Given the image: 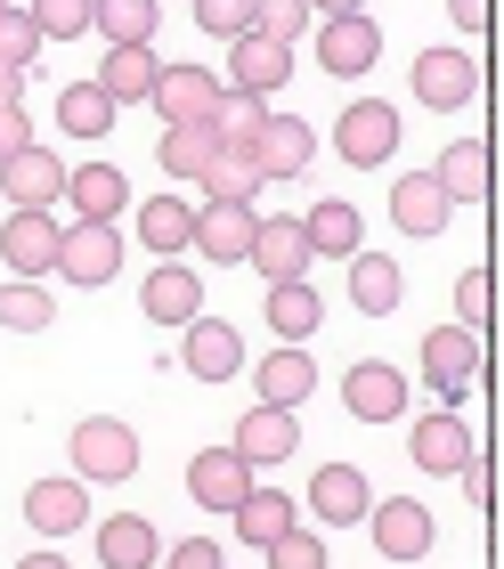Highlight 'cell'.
I'll use <instances>...</instances> for the list:
<instances>
[{
    "label": "cell",
    "mask_w": 504,
    "mask_h": 569,
    "mask_svg": "<svg viewBox=\"0 0 504 569\" xmlns=\"http://www.w3.org/2000/svg\"><path fill=\"white\" fill-rule=\"evenodd\" d=\"M82 521H90V488L73 480V472L24 488V529H33V537H73Z\"/></svg>",
    "instance_id": "16"
},
{
    "label": "cell",
    "mask_w": 504,
    "mask_h": 569,
    "mask_svg": "<svg viewBox=\"0 0 504 569\" xmlns=\"http://www.w3.org/2000/svg\"><path fill=\"white\" fill-rule=\"evenodd\" d=\"M164 569H228V561L211 537H179V546H164Z\"/></svg>",
    "instance_id": "46"
},
{
    "label": "cell",
    "mask_w": 504,
    "mask_h": 569,
    "mask_svg": "<svg viewBox=\"0 0 504 569\" xmlns=\"http://www.w3.org/2000/svg\"><path fill=\"white\" fill-rule=\"evenodd\" d=\"M196 24L211 41H236V33H253V0H188Z\"/></svg>",
    "instance_id": "44"
},
{
    "label": "cell",
    "mask_w": 504,
    "mask_h": 569,
    "mask_svg": "<svg viewBox=\"0 0 504 569\" xmlns=\"http://www.w3.org/2000/svg\"><path fill=\"white\" fill-rule=\"evenodd\" d=\"M407 90L423 98V107H464V98H481V66L464 58V49H423L415 73H407Z\"/></svg>",
    "instance_id": "12"
},
{
    "label": "cell",
    "mask_w": 504,
    "mask_h": 569,
    "mask_svg": "<svg viewBox=\"0 0 504 569\" xmlns=\"http://www.w3.org/2000/svg\"><path fill=\"white\" fill-rule=\"evenodd\" d=\"M334 147H342V163H358V171H375L399 154V107L391 98H350L334 122Z\"/></svg>",
    "instance_id": "3"
},
{
    "label": "cell",
    "mask_w": 504,
    "mask_h": 569,
    "mask_svg": "<svg viewBox=\"0 0 504 569\" xmlns=\"http://www.w3.org/2000/svg\"><path fill=\"white\" fill-rule=\"evenodd\" d=\"M228 521H236V537H245V546H277V537L285 529H294V497H285V488H245V505H236L228 512Z\"/></svg>",
    "instance_id": "32"
},
{
    "label": "cell",
    "mask_w": 504,
    "mask_h": 569,
    "mask_svg": "<svg viewBox=\"0 0 504 569\" xmlns=\"http://www.w3.org/2000/svg\"><path fill=\"white\" fill-rule=\"evenodd\" d=\"M309 391H317V367H309L302 342H277L269 358H260V407H285V416H294Z\"/></svg>",
    "instance_id": "26"
},
{
    "label": "cell",
    "mask_w": 504,
    "mask_h": 569,
    "mask_svg": "<svg viewBox=\"0 0 504 569\" xmlns=\"http://www.w3.org/2000/svg\"><path fill=\"white\" fill-rule=\"evenodd\" d=\"M17 569H73V561H66V553H49V546H41V553H24Z\"/></svg>",
    "instance_id": "51"
},
{
    "label": "cell",
    "mask_w": 504,
    "mask_h": 569,
    "mask_svg": "<svg viewBox=\"0 0 504 569\" xmlns=\"http://www.w3.org/2000/svg\"><path fill=\"white\" fill-rule=\"evenodd\" d=\"M155 73H164V58H155V49H106L98 90L115 98V107H130V98H147V90H155Z\"/></svg>",
    "instance_id": "36"
},
{
    "label": "cell",
    "mask_w": 504,
    "mask_h": 569,
    "mask_svg": "<svg viewBox=\"0 0 504 569\" xmlns=\"http://www.w3.org/2000/svg\"><path fill=\"white\" fill-rule=\"evenodd\" d=\"M245 488H253V463L236 456V448H204L188 463V497L204 512H236V505H245Z\"/></svg>",
    "instance_id": "17"
},
{
    "label": "cell",
    "mask_w": 504,
    "mask_h": 569,
    "mask_svg": "<svg viewBox=\"0 0 504 569\" xmlns=\"http://www.w3.org/2000/svg\"><path fill=\"white\" fill-rule=\"evenodd\" d=\"M375 58H383V24L366 17V9L317 24V66H326L334 82H358V73H375Z\"/></svg>",
    "instance_id": "5"
},
{
    "label": "cell",
    "mask_w": 504,
    "mask_h": 569,
    "mask_svg": "<svg viewBox=\"0 0 504 569\" xmlns=\"http://www.w3.org/2000/svg\"><path fill=\"white\" fill-rule=\"evenodd\" d=\"M260 122H269V98H253V90H220V98H211V114H204V131L220 139V147H253V139H260Z\"/></svg>",
    "instance_id": "35"
},
{
    "label": "cell",
    "mask_w": 504,
    "mask_h": 569,
    "mask_svg": "<svg viewBox=\"0 0 504 569\" xmlns=\"http://www.w3.org/2000/svg\"><path fill=\"white\" fill-rule=\"evenodd\" d=\"M24 17L41 24V41H82L90 33V0H33Z\"/></svg>",
    "instance_id": "40"
},
{
    "label": "cell",
    "mask_w": 504,
    "mask_h": 569,
    "mask_svg": "<svg viewBox=\"0 0 504 569\" xmlns=\"http://www.w3.org/2000/svg\"><path fill=\"white\" fill-rule=\"evenodd\" d=\"M196 237V203H179V196H147L139 203V244L155 252V261H179Z\"/></svg>",
    "instance_id": "27"
},
{
    "label": "cell",
    "mask_w": 504,
    "mask_h": 569,
    "mask_svg": "<svg viewBox=\"0 0 504 569\" xmlns=\"http://www.w3.org/2000/svg\"><path fill=\"white\" fill-rule=\"evenodd\" d=\"M366 505H375V488H366V472L358 463H326V472L309 480V512L326 529H350V521H366Z\"/></svg>",
    "instance_id": "21"
},
{
    "label": "cell",
    "mask_w": 504,
    "mask_h": 569,
    "mask_svg": "<svg viewBox=\"0 0 504 569\" xmlns=\"http://www.w3.org/2000/svg\"><path fill=\"white\" fill-rule=\"evenodd\" d=\"M122 269V237H115V220H66L58 228V277L66 284H82V293H98L106 277Z\"/></svg>",
    "instance_id": "4"
},
{
    "label": "cell",
    "mask_w": 504,
    "mask_h": 569,
    "mask_svg": "<svg viewBox=\"0 0 504 569\" xmlns=\"http://www.w3.org/2000/svg\"><path fill=\"white\" fill-rule=\"evenodd\" d=\"M326 326V301H317V284H269V333L277 342H309V333Z\"/></svg>",
    "instance_id": "34"
},
{
    "label": "cell",
    "mask_w": 504,
    "mask_h": 569,
    "mask_svg": "<svg viewBox=\"0 0 504 569\" xmlns=\"http://www.w3.org/2000/svg\"><path fill=\"white\" fill-rule=\"evenodd\" d=\"M342 407H350L358 423H399L407 416V375L391 367V358H366V367L342 375Z\"/></svg>",
    "instance_id": "7"
},
{
    "label": "cell",
    "mask_w": 504,
    "mask_h": 569,
    "mask_svg": "<svg viewBox=\"0 0 504 569\" xmlns=\"http://www.w3.org/2000/svg\"><path fill=\"white\" fill-rule=\"evenodd\" d=\"M488 309H496V277H488V269H464V277H456V326L488 333Z\"/></svg>",
    "instance_id": "43"
},
{
    "label": "cell",
    "mask_w": 504,
    "mask_h": 569,
    "mask_svg": "<svg viewBox=\"0 0 504 569\" xmlns=\"http://www.w3.org/2000/svg\"><path fill=\"white\" fill-rule=\"evenodd\" d=\"M33 58H41V24L24 17V9H0V66H9V73H24Z\"/></svg>",
    "instance_id": "41"
},
{
    "label": "cell",
    "mask_w": 504,
    "mask_h": 569,
    "mask_svg": "<svg viewBox=\"0 0 504 569\" xmlns=\"http://www.w3.org/2000/svg\"><path fill=\"white\" fill-rule=\"evenodd\" d=\"M447 24H464V33H481V24H488V0H447Z\"/></svg>",
    "instance_id": "49"
},
{
    "label": "cell",
    "mask_w": 504,
    "mask_h": 569,
    "mask_svg": "<svg viewBox=\"0 0 504 569\" xmlns=\"http://www.w3.org/2000/svg\"><path fill=\"white\" fill-rule=\"evenodd\" d=\"M447 212H456V203L439 196V179H432V171H407L399 188H391V220H399L407 237H439Z\"/></svg>",
    "instance_id": "28"
},
{
    "label": "cell",
    "mask_w": 504,
    "mask_h": 569,
    "mask_svg": "<svg viewBox=\"0 0 504 569\" xmlns=\"http://www.w3.org/2000/svg\"><path fill=\"white\" fill-rule=\"evenodd\" d=\"M49 318H58V301H49V284H33V277L0 284V326H9V333H41Z\"/></svg>",
    "instance_id": "38"
},
{
    "label": "cell",
    "mask_w": 504,
    "mask_h": 569,
    "mask_svg": "<svg viewBox=\"0 0 504 569\" xmlns=\"http://www.w3.org/2000/svg\"><path fill=\"white\" fill-rule=\"evenodd\" d=\"M58 228L66 220H49V212H9L0 220V261H9V277H49L58 269Z\"/></svg>",
    "instance_id": "9"
},
{
    "label": "cell",
    "mask_w": 504,
    "mask_h": 569,
    "mask_svg": "<svg viewBox=\"0 0 504 569\" xmlns=\"http://www.w3.org/2000/svg\"><path fill=\"white\" fill-rule=\"evenodd\" d=\"M260 163H253V147H211V163H204V203H260Z\"/></svg>",
    "instance_id": "29"
},
{
    "label": "cell",
    "mask_w": 504,
    "mask_h": 569,
    "mask_svg": "<svg viewBox=\"0 0 504 569\" xmlns=\"http://www.w3.org/2000/svg\"><path fill=\"white\" fill-rule=\"evenodd\" d=\"M253 33L294 49V33H309V0H253Z\"/></svg>",
    "instance_id": "42"
},
{
    "label": "cell",
    "mask_w": 504,
    "mask_h": 569,
    "mask_svg": "<svg viewBox=\"0 0 504 569\" xmlns=\"http://www.w3.org/2000/svg\"><path fill=\"white\" fill-rule=\"evenodd\" d=\"M432 179H439L447 203H488V147H481V139H456V147L439 154Z\"/></svg>",
    "instance_id": "33"
},
{
    "label": "cell",
    "mask_w": 504,
    "mask_h": 569,
    "mask_svg": "<svg viewBox=\"0 0 504 569\" xmlns=\"http://www.w3.org/2000/svg\"><path fill=\"white\" fill-rule=\"evenodd\" d=\"M211 147H220V139H211L204 122H179V131H164V171H171V179H204Z\"/></svg>",
    "instance_id": "39"
},
{
    "label": "cell",
    "mask_w": 504,
    "mask_h": 569,
    "mask_svg": "<svg viewBox=\"0 0 504 569\" xmlns=\"http://www.w3.org/2000/svg\"><path fill=\"white\" fill-rule=\"evenodd\" d=\"M309 154H317V131L302 114H269V122H260V139H253L260 179H294V171H309Z\"/></svg>",
    "instance_id": "20"
},
{
    "label": "cell",
    "mask_w": 504,
    "mask_h": 569,
    "mask_svg": "<svg viewBox=\"0 0 504 569\" xmlns=\"http://www.w3.org/2000/svg\"><path fill=\"white\" fill-rule=\"evenodd\" d=\"M407 456H415V472H456V463L472 456V423L464 416H423L415 439H407Z\"/></svg>",
    "instance_id": "30"
},
{
    "label": "cell",
    "mask_w": 504,
    "mask_h": 569,
    "mask_svg": "<svg viewBox=\"0 0 504 569\" xmlns=\"http://www.w3.org/2000/svg\"><path fill=\"white\" fill-rule=\"evenodd\" d=\"M456 480H464V497H472V505H481V512L496 505V480H488V456H481V448H472V456L456 463Z\"/></svg>",
    "instance_id": "47"
},
{
    "label": "cell",
    "mask_w": 504,
    "mask_h": 569,
    "mask_svg": "<svg viewBox=\"0 0 504 569\" xmlns=\"http://www.w3.org/2000/svg\"><path fill=\"white\" fill-rule=\"evenodd\" d=\"M228 448H236V456H245L253 472H260V463H285V456L302 448V423L285 416V407H253V416L236 423V439H228Z\"/></svg>",
    "instance_id": "23"
},
{
    "label": "cell",
    "mask_w": 504,
    "mask_h": 569,
    "mask_svg": "<svg viewBox=\"0 0 504 569\" xmlns=\"http://www.w3.org/2000/svg\"><path fill=\"white\" fill-rule=\"evenodd\" d=\"M17 98H24V73H9V66H0V107H17Z\"/></svg>",
    "instance_id": "52"
},
{
    "label": "cell",
    "mask_w": 504,
    "mask_h": 569,
    "mask_svg": "<svg viewBox=\"0 0 504 569\" xmlns=\"http://www.w3.org/2000/svg\"><path fill=\"white\" fill-rule=\"evenodd\" d=\"M366 0H309V17H358Z\"/></svg>",
    "instance_id": "50"
},
{
    "label": "cell",
    "mask_w": 504,
    "mask_h": 569,
    "mask_svg": "<svg viewBox=\"0 0 504 569\" xmlns=\"http://www.w3.org/2000/svg\"><path fill=\"white\" fill-rule=\"evenodd\" d=\"M366 529H375V546L391 553V561H423L432 553V512H423L415 497H383V505H366Z\"/></svg>",
    "instance_id": "14"
},
{
    "label": "cell",
    "mask_w": 504,
    "mask_h": 569,
    "mask_svg": "<svg viewBox=\"0 0 504 569\" xmlns=\"http://www.w3.org/2000/svg\"><path fill=\"white\" fill-rule=\"evenodd\" d=\"M245 261L260 269V284H302L309 277V237H302V220H253V252Z\"/></svg>",
    "instance_id": "11"
},
{
    "label": "cell",
    "mask_w": 504,
    "mask_h": 569,
    "mask_svg": "<svg viewBox=\"0 0 504 569\" xmlns=\"http://www.w3.org/2000/svg\"><path fill=\"white\" fill-rule=\"evenodd\" d=\"M66 203H73V220H122L130 212V179L115 163H82V171H66Z\"/></svg>",
    "instance_id": "24"
},
{
    "label": "cell",
    "mask_w": 504,
    "mask_h": 569,
    "mask_svg": "<svg viewBox=\"0 0 504 569\" xmlns=\"http://www.w3.org/2000/svg\"><path fill=\"white\" fill-rule=\"evenodd\" d=\"M0 196H9V212H58L66 203V163L41 147H17L9 163H0Z\"/></svg>",
    "instance_id": "6"
},
{
    "label": "cell",
    "mask_w": 504,
    "mask_h": 569,
    "mask_svg": "<svg viewBox=\"0 0 504 569\" xmlns=\"http://www.w3.org/2000/svg\"><path fill=\"white\" fill-rule=\"evenodd\" d=\"M147 98H155V114H164V131H179V122H204V114H211L220 73H211V66H164Z\"/></svg>",
    "instance_id": "13"
},
{
    "label": "cell",
    "mask_w": 504,
    "mask_h": 569,
    "mask_svg": "<svg viewBox=\"0 0 504 569\" xmlns=\"http://www.w3.org/2000/svg\"><path fill=\"white\" fill-rule=\"evenodd\" d=\"M66 456H73V480L82 488H122L139 472V431L115 423V416H82L73 439H66Z\"/></svg>",
    "instance_id": "1"
},
{
    "label": "cell",
    "mask_w": 504,
    "mask_h": 569,
    "mask_svg": "<svg viewBox=\"0 0 504 569\" xmlns=\"http://www.w3.org/2000/svg\"><path fill=\"white\" fill-rule=\"evenodd\" d=\"M302 237H309L317 261H350V252H366V220H358L350 196H326V203L302 212Z\"/></svg>",
    "instance_id": "18"
},
{
    "label": "cell",
    "mask_w": 504,
    "mask_h": 569,
    "mask_svg": "<svg viewBox=\"0 0 504 569\" xmlns=\"http://www.w3.org/2000/svg\"><path fill=\"white\" fill-rule=\"evenodd\" d=\"M164 561V537H155L147 512H115L98 521V569H155Z\"/></svg>",
    "instance_id": "22"
},
{
    "label": "cell",
    "mask_w": 504,
    "mask_h": 569,
    "mask_svg": "<svg viewBox=\"0 0 504 569\" xmlns=\"http://www.w3.org/2000/svg\"><path fill=\"white\" fill-rule=\"evenodd\" d=\"M253 220H260L253 203H196V237L188 244L204 252V261L228 269V261H245V252H253Z\"/></svg>",
    "instance_id": "19"
},
{
    "label": "cell",
    "mask_w": 504,
    "mask_h": 569,
    "mask_svg": "<svg viewBox=\"0 0 504 569\" xmlns=\"http://www.w3.org/2000/svg\"><path fill=\"white\" fill-rule=\"evenodd\" d=\"M0 9H9V0H0Z\"/></svg>",
    "instance_id": "53"
},
{
    "label": "cell",
    "mask_w": 504,
    "mask_h": 569,
    "mask_svg": "<svg viewBox=\"0 0 504 569\" xmlns=\"http://www.w3.org/2000/svg\"><path fill=\"white\" fill-rule=\"evenodd\" d=\"M260 553H269V569H326V546H317L309 529H285L277 546H260Z\"/></svg>",
    "instance_id": "45"
},
{
    "label": "cell",
    "mask_w": 504,
    "mask_h": 569,
    "mask_svg": "<svg viewBox=\"0 0 504 569\" xmlns=\"http://www.w3.org/2000/svg\"><path fill=\"white\" fill-rule=\"evenodd\" d=\"M115 114H122V107H115L98 82H73V90L58 98V122H66L73 139H106V131H115Z\"/></svg>",
    "instance_id": "37"
},
{
    "label": "cell",
    "mask_w": 504,
    "mask_h": 569,
    "mask_svg": "<svg viewBox=\"0 0 504 569\" xmlns=\"http://www.w3.org/2000/svg\"><path fill=\"white\" fill-rule=\"evenodd\" d=\"M155 17L164 0H90V33L106 49H155Z\"/></svg>",
    "instance_id": "25"
},
{
    "label": "cell",
    "mask_w": 504,
    "mask_h": 569,
    "mask_svg": "<svg viewBox=\"0 0 504 569\" xmlns=\"http://www.w3.org/2000/svg\"><path fill=\"white\" fill-rule=\"evenodd\" d=\"M179 333H188V342H179V367H188L196 382L245 375V333H236V326H220V318H188Z\"/></svg>",
    "instance_id": "10"
},
{
    "label": "cell",
    "mask_w": 504,
    "mask_h": 569,
    "mask_svg": "<svg viewBox=\"0 0 504 569\" xmlns=\"http://www.w3.org/2000/svg\"><path fill=\"white\" fill-rule=\"evenodd\" d=\"M481 358H488V342L472 326H432V333H423V382H432L447 407L481 382Z\"/></svg>",
    "instance_id": "2"
},
{
    "label": "cell",
    "mask_w": 504,
    "mask_h": 569,
    "mask_svg": "<svg viewBox=\"0 0 504 569\" xmlns=\"http://www.w3.org/2000/svg\"><path fill=\"white\" fill-rule=\"evenodd\" d=\"M17 147H33V122H24V107H0V163H9Z\"/></svg>",
    "instance_id": "48"
},
{
    "label": "cell",
    "mask_w": 504,
    "mask_h": 569,
    "mask_svg": "<svg viewBox=\"0 0 504 569\" xmlns=\"http://www.w3.org/2000/svg\"><path fill=\"white\" fill-rule=\"evenodd\" d=\"M399 293H407V277H399L391 252H350V301L366 309V318H391Z\"/></svg>",
    "instance_id": "31"
},
{
    "label": "cell",
    "mask_w": 504,
    "mask_h": 569,
    "mask_svg": "<svg viewBox=\"0 0 504 569\" xmlns=\"http://www.w3.org/2000/svg\"><path fill=\"white\" fill-rule=\"evenodd\" d=\"M228 90H253V98L294 90V49L269 41V33H236L228 41Z\"/></svg>",
    "instance_id": "8"
},
{
    "label": "cell",
    "mask_w": 504,
    "mask_h": 569,
    "mask_svg": "<svg viewBox=\"0 0 504 569\" xmlns=\"http://www.w3.org/2000/svg\"><path fill=\"white\" fill-rule=\"evenodd\" d=\"M139 309H147V326H188V318H204V277L179 261H155L139 284Z\"/></svg>",
    "instance_id": "15"
}]
</instances>
